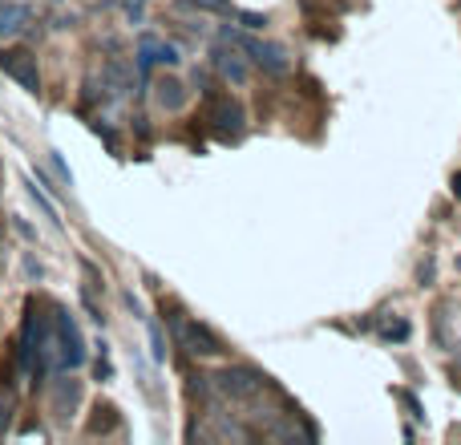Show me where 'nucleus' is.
Masks as SVG:
<instances>
[{"mask_svg":"<svg viewBox=\"0 0 461 445\" xmlns=\"http://www.w3.org/2000/svg\"><path fill=\"white\" fill-rule=\"evenodd\" d=\"M167 312V308H162ZM167 324H170V336H175V344L186 352V357H199V360H215L227 352L223 336L215 332V328H207L203 320L186 316L183 308H170L167 312Z\"/></svg>","mask_w":461,"mask_h":445,"instance_id":"1","label":"nucleus"},{"mask_svg":"<svg viewBox=\"0 0 461 445\" xmlns=\"http://www.w3.org/2000/svg\"><path fill=\"white\" fill-rule=\"evenodd\" d=\"M207 381L230 405H255L263 393H271V377H263L259 368H251V365H227V368H219V373H211Z\"/></svg>","mask_w":461,"mask_h":445,"instance_id":"2","label":"nucleus"},{"mask_svg":"<svg viewBox=\"0 0 461 445\" xmlns=\"http://www.w3.org/2000/svg\"><path fill=\"white\" fill-rule=\"evenodd\" d=\"M223 41L243 49L247 61H251L255 69H263L267 77H284V73L292 69V57H287V49L279 45V41H259V37H247V32H235V29H227Z\"/></svg>","mask_w":461,"mask_h":445,"instance_id":"3","label":"nucleus"},{"mask_svg":"<svg viewBox=\"0 0 461 445\" xmlns=\"http://www.w3.org/2000/svg\"><path fill=\"white\" fill-rule=\"evenodd\" d=\"M203 118H207V130L223 142H235L247 130V110L239 97L230 94H207V105H203Z\"/></svg>","mask_w":461,"mask_h":445,"instance_id":"4","label":"nucleus"},{"mask_svg":"<svg viewBox=\"0 0 461 445\" xmlns=\"http://www.w3.org/2000/svg\"><path fill=\"white\" fill-rule=\"evenodd\" d=\"M53 328H57V368H61V373H73V368H81L89 360V349H86V336H81L73 312L57 308L53 312Z\"/></svg>","mask_w":461,"mask_h":445,"instance_id":"5","label":"nucleus"},{"mask_svg":"<svg viewBox=\"0 0 461 445\" xmlns=\"http://www.w3.org/2000/svg\"><path fill=\"white\" fill-rule=\"evenodd\" d=\"M211 69H215L219 81H227V86L243 89L247 81H251V61H247V53L239 45H230V41H219L215 49H211Z\"/></svg>","mask_w":461,"mask_h":445,"instance_id":"6","label":"nucleus"},{"mask_svg":"<svg viewBox=\"0 0 461 445\" xmlns=\"http://www.w3.org/2000/svg\"><path fill=\"white\" fill-rule=\"evenodd\" d=\"M0 69L29 94H41V69H37V53L32 49H0Z\"/></svg>","mask_w":461,"mask_h":445,"instance_id":"7","label":"nucleus"},{"mask_svg":"<svg viewBox=\"0 0 461 445\" xmlns=\"http://www.w3.org/2000/svg\"><path fill=\"white\" fill-rule=\"evenodd\" d=\"M32 24V5L24 0H5L0 5V41H16Z\"/></svg>","mask_w":461,"mask_h":445,"instance_id":"8","label":"nucleus"},{"mask_svg":"<svg viewBox=\"0 0 461 445\" xmlns=\"http://www.w3.org/2000/svg\"><path fill=\"white\" fill-rule=\"evenodd\" d=\"M154 102H158V110L178 114L186 105V86L178 77H162L158 86H154Z\"/></svg>","mask_w":461,"mask_h":445,"instance_id":"9","label":"nucleus"},{"mask_svg":"<svg viewBox=\"0 0 461 445\" xmlns=\"http://www.w3.org/2000/svg\"><path fill=\"white\" fill-rule=\"evenodd\" d=\"M77 397H81V381H57L53 389V409L61 422H69L73 409H77Z\"/></svg>","mask_w":461,"mask_h":445,"instance_id":"10","label":"nucleus"},{"mask_svg":"<svg viewBox=\"0 0 461 445\" xmlns=\"http://www.w3.org/2000/svg\"><path fill=\"white\" fill-rule=\"evenodd\" d=\"M102 81L113 89V94H126V89L134 86V73L126 69V61H122V57H110V61L102 65Z\"/></svg>","mask_w":461,"mask_h":445,"instance_id":"11","label":"nucleus"},{"mask_svg":"<svg viewBox=\"0 0 461 445\" xmlns=\"http://www.w3.org/2000/svg\"><path fill=\"white\" fill-rule=\"evenodd\" d=\"M183 5L199 8V13H227V8H230V0H183Z\"/></svg>","mask_w":461,"mask_h":445,"instance_id":"12","label":"nucleus"},{"mask_svg":"<svg viewBox=\"0 0 461 445\" xmlns=\"http://www.w3.org/2000/svg\"><path fill=\"white\" fill-rule=\"evenodd\" d=\"M235 21L243 24V29H263V24H267V16H259V13H235Z\"/></svg>","mask_w":461,"mask_h":445,"instance_id":"13","label":"nucleus"},{"mask_svg":"<svg viewBox=\"0 0 461 445\" xmlns=\"http://www.w3.org/2000/svg\"><path fill=\"white\" fill-rule=\"evenodd\" d=\"M405 336H409V324H405V320H397V324L384 328V341H405Z\"/></svg>","mask_w":461,"mask_h":445,"instance_id":"14","label":"nucleus"},{"mask_svg":"<svg viewBox=\"0 0 461 445\" xmlns=\"http://www.w3.org/2000/svg\"><path fill=\"white\" fill-rule=\"evenodd\" d=\"M150 344H154V357L162 360V332H158V328H154V324H150Z\"/></svg>","mask_w":461,"mask_h":445,"instance_id":"15","label":"nucleus"},{"mask_svg":"<svg viewBox=\"0 0 461 445\" xmlns=\"http://www.w3.org/2000/svg\"><path fill=\"white\" fill-rule=\"evenodd\" d=\"M8 430V401H0V433Z\"/></svg>","mask_w":461,"mask_h":445,"instance_id":"16","label":"nucleus"}]
</instances>
